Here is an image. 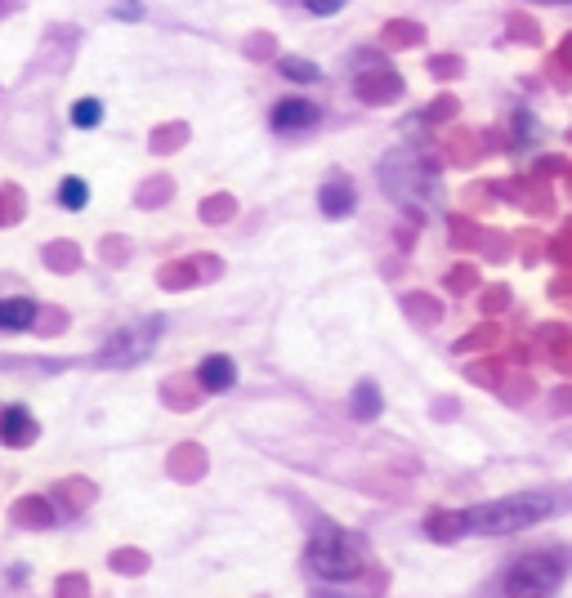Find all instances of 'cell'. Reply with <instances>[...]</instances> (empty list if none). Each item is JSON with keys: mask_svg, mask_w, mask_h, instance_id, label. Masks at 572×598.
<instances>
[{"mask_svg": "<svg viewBox=\"0 0 572 598\" xmlns=\"http://www.w3.org/2000/svg\"><path fill=\"white\" fill-rule=\"evenodd\" d=\"M0 438H5L9 447H18V442H32L36 438V424L27 420V411H9L5 424H0Z\"/></svg>", "mask_w": 572, "mask_h": 598, "instance_id": "obj_9", "label": "cell"}, {"mask_svg": "<svg viewBox=\"0 0 572 598\" xmlns=\"http://www.w3.org/2000/svg\"><path fill=\"white\" fill-rule=\"evenodd\" d=\"M559 581H564V558L555 554H528L510 567L505 576V594L510 598H541V594H555Z\"/></svg>", "mask_w": 572, "mask_h": 598, "instance_id": "obj_3", "label": "cell"}, {"mask_svg": "<svg viewBox=\"0 0 572 598\" xmlns=\"http://www.w3.org/2000/svg\"><path fill=\"white\" fill-rule=\"evenodd\" d=\"M304 9H309V14H340V9H345V0H304Z\"/></svg>", "mask_w": 572, "mask_h": 598, "instance_id": "obj_14", "label": "cell"}, {"mask_svg": "<svg viewBox=\"0 0 572 598\" xmlns=\"http://www.w3.org/2000/svg\"><path fill=\"white\" fill-rule=\"evenodd\" d=\"M157 335H161V317H148V322L126 326V331H117V335L108 340V349L99 353V362L130 366V362L148 358V349H152V340H157Z\"/></svg>", "mask_w": 572, "mask_h": 598, "instance_id": "obj_4", "label": "cell"}, {"mask_svg": "<svg viewBox=\"0 0 572 598\" xmlns=\"http://www.w3.org/2000/svg\"><path fill=\"white\" fill-rule=\"evenodd\" d=\"M318 201H322V215H331V219H345L349 210H354V188H349V179L345 175H331L327 183H322V192H318Z\"/></svg>", "mask_w": 572, "mask_h": 598, "instance_id": "obj_6", "label": "cell"}, {"mask_svg": "<svg viewBox=\"0 0 572 598\" xmlns=\"http://www.w3.org/2000/svg\"><path fill=\"white\" fill-rule=\"evenodd\" d=\"M282 76L286 81H300V85H313V81H322V67H313V63H304V59H282Z\"/></svg>", "mask_w": 572, "mask_h": 598, "instance_id": "obj_12", "label": "cell"}, {"mask_svg": "<svg viewBox=\"0 0 572 598\" xmlns=\"http://www.w3.org/2000/svg\"><path fill=\"white\" fill-rule=\"evenodd\" d=\"M197 380H202V389H211V393H228V389L237 384V366H233V358L215 353V358H206V362H202Z\"/></svg>", "mask_w": 572, "mask_h": 598, "instance_id": "obj_7", "label": "cell"}, {"mask_svg": "<svg viewBox=\"0 0 572 598\" xmlns=\"http://www.w3.org/2000/svg\"><path fill=\"white\" fill-rule=\"evenodd\" d=\"M59 201H63V206H68V210H81L85 206V201H90V188H85V179H63V188H59Z\"/></svg>", "mask_w": 572, "mask_h": 598, "instance_id": "obj_13", "label": "cell"}, {"mask_svg": "<svg viewBox=\"0 0 572 598\" xmlns=\"http://www.w3.org/2000/svg\"><path fill=\"white\" fill-rule=\"evenodd\" d=\"M309 567L318 576H327V581H354L367 567V545L354 532H345V527L322 523L309 540Z\"/></svg>", "mask_w": 572, "mask_h": 598, "instance_id": "obj_2", "label": "cell"}, {"mask_svg": "<svg viewBox=\"0 0 572 598\" xmlns=\"http://www.w3.org/2000/svg\"><path fill=\"white\" fill-rule=\"evenodd\" d=\"M112 14H117V18H139L143 5H139V0H117V5H112Z\"/></svg>", "mask_w": 572, "mask_h": 598, "instance_id": "obj_15", "label": "cell"}, {"mask_svg": "<svg viewBox=\"0 0 572 598\" xmlns=\"http://www.w3.org/2000/svg\"><path fill=\"white\" fill-rule=\"evenodd\" d=\"M322 121V108L309 99H282L278 108H273V130L291 134V130H313V125Z\"/></svg>", "mask_w": 572, "mask_h": 598, "instance_id": "obj_5", "label": "cell"}, {"mask_svg": "<svg viewBox=\"0 0 572 598\" xmlns=\"http://www.w3.org/2000/svg\"><path fill=\"white\" fill-rule=\"evenodd\" d=\"M36 322L32 299H0V331H27Z\"/></svg>", "mask_w": 572, "mask_h": 598, "instance_id": "obj_8", "label": "cell"}, {"mask_svg": "<svg viewBox=\"0 0 572 598\" xmlns=\"http://www.w3.org/2000/svg\"><path fill=\"white\" fill-rule=\"evenodd\" d=\"M354 416L358 420H376L380 416V389L371 380H362L354 389Z\"/></svg>", "mask_w": 572, "mask_h": 598, "instance_id": "obj_10", "label": "cell"}, {"mask_svg": "<svg viewBox=\"0 0 572 598\" xmlns=\"http://www.w3.org/2000/svg\"><path fill=\"white\" fill-rule=\"evenodd\" d=\"M103 121V103L99 99H76L72 103V125L76 130H94Z\"/></svg>", "mask_w": 572, "mask_h": 598, "instance_id": "obj_11", "label": "cell"}, {"mask_svg": "<svg viewBox=\"0 0 572 598\" xmlns=\"http://www.w3.org/2000/svg\"><path fill=\"white\" fill-rule=\"evenodd\" d=\"M559 500L550 491H519V496L488 500V505H474L470 514H461V527L474 536H514L523 527L541 523V518L555 514Z\"/></svg>", "mask_w": 572, "mask_h": 598, "instance_id": "obj_1", "label": "cell"}]
</instances>
